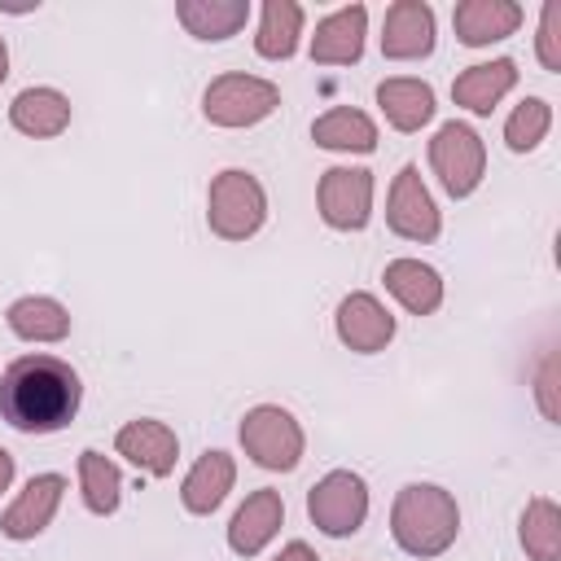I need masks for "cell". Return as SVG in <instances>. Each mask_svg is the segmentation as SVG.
<instances>
[{"mask_svg":"<svg viewBox=\"0 0 561 561\" xmlns=\"http://www.w3.org/2000/svg\"><path fill=\"white\" fill-rule=\"evenodd\" d=\"M83 403L79 373L57 355H18L0 373V416L18 434H57Z\"/></svg>","mask_w":561,"mask_h":561,"instance_id":"6da1fadb","label":"cell"},{"mask_svg":"<svg viewBox=\"0 0 561 561\" xmlns=\"http://www.w3.org/2000/svg\"><path fill=\"white\" fill-rule=\"evenodd\" d=\"M390 535L408 557H438L460 535L456 495L434 482H408L390 504Z\"/></svg>","mask_w":561,"mask_h":561,"instance_id":"7a4b0ae2","label":"cell"},{"mask_svg":"<svg viewBox=\"0 0 561 561\" xmlns=\"http://www.w3.org/2000/svg\"><path fill=\"white\" fill-rule=\"evenodd\" d=\"M263 219H267V193L250 171L228 167V171H219L210 180V188H206V224H210L215 237L245 241V237H254L263 228Z\"/></svg>","mask_w":561,"mask_h":561,"instance_id":"3957f363","label":"cell"},{"mask_svg":"<svg viewBox=\"0 0 561 561\" xmlns=\"http://www.w3.org/2000/svg\"><path fill=\"white\" fill-rule=\"evenodd\" d=\"M241 447H245V456L259 465V469H272V473H289V469H298V460H302V447H307V438H302V425L285 412V408H276V403H259V408H250L245 416H241Z\"/></svg>","mask_w":561,"mask_h":561,"instance_id":"277c9868","label":"cell"},{"mask_svg":"<svg viewBox=\"0 0 561 561\" xmlns=\"http://www.w3.org/2000/svg\"><path fill=\"white\" fill-rule=\"evenodd\" d=\"M280 105V88L259 75H219L202 92V114L215 127H254Z\"/></svg>","mask_w":561,"mask_h":561,"instance_id":"5b68a950","label":"cell"},{"mask_svg":"<svg viewBox=\"0 0 561 561\" xmlns=\"http://www.w3.org/2000/svg\"><path fill=\"white\" fill-rule=\"evenodd\" d=\"M430 167L451 197H469L486 175V145L469 123H443L430 140Z\"/></svg>","mask_w":561,"mask_h":561,"instance_id":"8992f818","label":"cell"},{"mask_svg":"<svg viewBox=\"0 0 561 561\" xmlns=\"http://www.w3.org/2000/svg\"><path fill=\"white\" fill-rule=\"evenodd\" d=\"M307 517L316 522V530H324L329 539H346L364 526L368 517V482L351 469H333L324 473L311 491H307Z\"/></svg>","mask_w":561,"mask_h":561,"instance_id":"52a82bcc","label":"cell"},{"mask_svg":"<svg viewBox=\"0 0 561 561\" xmlns=\"http://www.w3.org/2000/svg\"><path fill=\"white\" fill-rule=\"evenodd\" d=\"M320 219L337 232H359L373 219V171L364 167H329L316 188Z\"/></svg>","mask_w":561,"mask_h":561,"instance_id":"ba28073f","label":"cell"},{"mask_svg":"<svg viewBox=\"0 0 561 561\" xmlns=\"http://www.w3.org/2000/svg\"><path fill=\"white\" fill-rule=\"evenodd\" d=\"M386 224H390V232H399L403 241H421V245L434 241L438 228H443L438 206H434V197H430V188H425V180H421V171H416L412 162L399 167V175H394V184H390Z\"/></svg>","mask_w":561,"mask_h":561,"instance_id":"9c48e42d","label":"cell"},{"mask_svg":"<svg viewBox=\"0 0 561 561\" xmlns=\"http://www.w3.org/2000/svg\"><path fill=\"white\" fill-rule=\"evenodd\" d=\"M61 495H66V478H61V473H35V478L22 486V495L4 508V517H0V535H4V539H18V543L44 535L48 522L57 517Z\"/></svg>","mask_w":561,"mask_h":561,"instance_id":"30bf717a","label":"cell"},{"mask_svg":"<svg viewBox=\"0 0 561 561\" xmlns=\"http://www.w3.org/2000/svg\"><path fill=\"white\" fill-rule=\"evenodd\" d=\"M434 53V9L425 0H394L381 22V57L421 61Z\"/></svg>","mask_w":561,"mask_h":561,"instance_id":"8fae6325","label":"cell"},{"mask_svg":"<svg viewBox=\"0 0 561 561\" xmlns=\"http://www.w3.org/2000/svg\"><path fill=\"white\" fill-rule=\"evenodd\" d=\"M114 451L127 456L140 473L149 478H167L175 473V456H180V438L167 421H153V416H140V421H127L118 434H114Z\"/></svg>","mask_w":561,"mask_h":561,"instance_id":"7c38bea8","label":"cell"},{"mask_svg":"<svg viewBox=\"0 0 561 561\" xmlns=\"http://www.w3.org/2000/svg\"><path fill=\"white\" fill-rule=\"evenodd\" d=\"M280 522H285V500H280V491L259 486V491H250L245 504L232 513V522H228V548H232L237 557H259V552L276 539Z\"/></svg>","mask_w":561,"mask_h":561,"instance_id":"4fadbf2b","label":"cell"},{"mask_svg":"<svg viewBox=\"0 0 561 561\" xmlns=\"http://www.w3.org/2000/svg\"><path fill=\"white\" fill-rule=\"evenodd\" d=\"M364 35H368V9L346 4L329 18L316 22L311 35V61L316 66H355L364 57Z\"/></svg>","mask_w":561,"mask_h":561,"instance_id":"5bb4252c","label":"cell"},{"mask_svg":"<svg viewBox=\"0 0 561 561\" xmlns=\"http://www.w3.org/2000/svg\"><path fill=\"white\" fill-rule=\"evenodd\" d=\"M333 324H337L342 346H351V351H359V355H373V351H381V346L394 337V316H390L373 294H364V289H355V294H346V298L337 302Z\"/></svg>","mask_w":561,"mask_h":561,"instance_id":"9a60e30c","label":"cell"},{"mask_svg":"<svg viewBox=\"0 0 561 561\" xmlns=\"http://www.w3.org/2000/svg\"><path fill=\"white\" fill-rule=\"evenodd\" d=\"M232 482H237V460H232L228 451L210 447V451H202V456L193 460V469L184 473V482H180V504H184L193 517H210V513L228 500Z\"/></svg>","mask_w":561,"mask_h":561,"instance_id":"2e32d148","label":"cell"},{"mask_svg":"<svg viewBox=\"0 0 561 561\" xmlns=\"http://www.w3.org/2000/svg\"><path fill=\"white\" fill-rule=\"evenodd\" d=\"M456 39L469 48H486L495 39H508L522 26V4L517 0H460L451 9Z\"/></svg>","mask_w":561,"mask_h":561,"instance_id":"e0dca14e","label":"cell"},{"mask_svg":"<svg viewBox=\"0 0 561 561\" xmlns=\"http://www.w3.org/2000/svg\"><path fill=\"white\" fill-rule=\"evenodd\" d=\"M513 88H517V61L513 57H491V61H478V66L456 75L451 101L469 114H491Z\"/></svg>","mask_w":561,"mask_h":561,"instance_id":"ac0fdd59","label":"cell"},{"mask_svg":"<svg viewBox=\"0 0 561 561\" xmlns=\"http://www.w3.org/2000/svg\"><path fill=\"white\" fill-rule=\"evenodd\" d=\"M9 123L31 140H53L70 127V96L57 88H22L9 105Z\"/></svg>","mask_w":561,"mask_h":561,"instance_id":"d6986e66","label":"cell"},{"mask_svg":"<svg viewBox=\"0 0 561 561\" xmlns=\"http://www.w3.org/2000/svg\"><path fill=\"white\" fill-rule=\"evenodd\" d=\"M377 105H381V114H386V123L394 131H421L438 110L434 105V88L425 79H408V75L381 79L377 83Z\"/></svg>","mask_w":561,"mask_h":561,"instance_id":"ffe728a7","label":"cell"},{"mask_svg":"<svg viewBox=\"0 0 561 561\" xmlns=\"http://www.w3.org/2000/svg\"><path fill=\"white\" fill-rule=\"evenodd\" d=\"M381 280L399 298V307L412 311V316H430L443 302V276L421 259H390Z\"/></svg>","mask_w":561,"mask_h":561,"instance_id":"44dd1931","label":"cell"},{"mask_svg":"<svg viewBox=\"0 0 561 561\" xmlns=\"http://www.w3.org/2000/svg\"><path fill=\"white\" fill-rule=\"evenodd\" d=\"M175 18H180V26L193 39L219 44V39H232L245 26L250 0H180L175 4Z\"/></svg>","mask_w":561,"mask_h":561,"instance_id":"7402d4cb","label":"cell"},{"mask_svg":"<svg viewBox=\"0 0 561 561\" xmlns=\"http://www.w3.org/2000/svg\"><path fill=\"white\" fill-rule=\"evenodd\" d=\"M311 140L320 149H333V153H373L377 149V123L364 110L333 105L329 114H320L311 123Z\"/></svg>","mask_w":561,"mask_h":561,"instance_id":"603a6c76","label":"cell"},{"mask_svg":"<svg viewBox=\"0 0 561 561\" xmlns=\"http://www.w3.org/2000/svg\"><path fill=\"white\" fill-rule=\"evenodd\" d=\"M4 320L22 342H61L70 333V311L44 294H26V298L9 302Z\"/></svg>","mask_w":561,"mask_h":561,"instance_id":"cb8c5ba5","label":"cell"},{"mask_svg":"<svg viewBox=\"0 0 561 561\" xmlns=\"http://www.w3.org/2000/svg\"><path fill=\"white\" fill-rule=\"evenodd\" d=\"M298 35H302V4L298 0H267L263 18H259L254 53L263 61H289L298 53Z\"/></svg>","mask_w":561,"mask_h":561,"instance_id":"d4e9b609","label":"cell"},{"mask_svg":"<svg viewBox=\"0 0 561 561\" xmlns=\"http://www.w3.org/2000/svg\"><path fill=\"white\" fill-rule=\"evenodd\" d=\"M79 491H83L88 513L110 517L118 508V500H123V473H118V465L110 456L92 451V447L79 451Z\"/></svg>","mask_w":561,"mask_h":561,"instance_id":"484cf974","label":"cell"},{"mask_svg":"<svg viewBox=\"0 0 561 561\" xmlns=\"http://www.w3.org/2000/svg\"><path fill=\"white\" fill-rule=\"evenodd\" d=\"M522 548L530 561H561V508L548 495H535L522 513Z\"/></svg>","mask_w":561,"mask_h":561,"instance_id":"4316f807","label":"cell"},{"mask_svg":"<svg viewBox=\"0 0 561 561\" xmlns=\"http://www.w3.org/2000/svg\"><path fill=\"white\" fill-rule=\"evenodd\" d=\"M548 127H552V105H548L543 96H526V101L508 114V123H504V145H508L513 153H530V149H539V140L548 136Z\"/></svg>","mask_w":561,"mask_h":561,"instance_id":"83f0119b","label":"cell"},{"mask_svg":"<svg viewBox=\"0 0 561 561\" xmlns=\"http://www.w3.org/2000/svg\"><path fill=\"white\" fill-rule=\"evenodd\" d=\"M539 61L548 75L561 70V4L557 0H548L543 18H539Z\"/></svg>","mask_w":561,"mask_h":561,"instance_id":"f1b7e54d","label":"cell"},{"mask_svg":"<svg viewBox=\"0 0 561 561\" xmlns=\"http://www.w3.org/2000/svg\"><path fill=\"white\" fill-rule=\"evenodd\" d=\"M552 373H557V364L548 359V364H543V373H539V403H543V416H548V421H557V403H552Z\"/></svg>","mask_w":561,"mask_h":561,"instance_id":"f546056e","label":"cell"},{"mask_svg":"<svg viewBox=\"0 0 561 561\" xmlns=\"http://www.w3.org/2000/svg\"><path fill=\"white\" fill-rule=\"evenodd\" d=\"M272 561H320L316 552H311V543H302V539H289Z\"/></svg>","mask_w":561,"mask_h":561,"instance_id":"4dcf8cb0","label":"cell"},{"mask_svg":"<svg viewBox=\"0 0 561 561\" xmlns=\"http://www.w3.org/2000/svg\"><path fill=\"white\" fill-rule=\"evenodd\" d=\"M13 469H18V465H13V456L0 447V491H9V482H13Z\"/></svg>","mask_w":561,"mask_h":561,"instance_id":"1f68e13d","label":"cell"},{"mask_svg":"<svg viewBox=\"0 0 561 561\" xmlns=\"http://www.w3.org/2000/svg\"><path fill=\"white\" fill-rule=\"evenodd\" d=\"M9 79V48H4V35H0V83Z\"/></svg>","mask_w":561,"mask_h":561,"instance_id":"d6a6232c","label":"cell"}]
</instances>
